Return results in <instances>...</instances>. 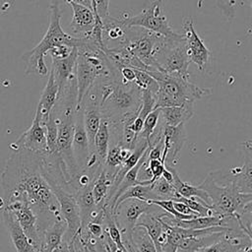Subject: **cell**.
Instances as JSON below:
<instances>
[{
	"mask_svg": "<svg viewBox=\"0 0 252 252\" xmlns=\"http://www.w3.org/2000/svg\"><path fill=\"white\" fill-rule=\"evenodd\" d=\"M61 10L59 7V0H52L50 3V16L48 29L41 38V40L31 50L25 52L22 60L25 62V73L37 74L45 76L48 74V69L44 61L45 54L51 49L67 45L70 47L79 48L84 43V37L73 36L63 31L60 25Z\"/></svg>",
	"mask_w": 252,
	"mask_h": 252,
	"instance_id": "cell-2",
	"label": "cell"
},
{
	"mask_svg": "<svg viewBox=\"0 0 252 252\" xmlns=\"http://www.w3.org/2000/svg\"><path fill=\"white\" fill-rule=\"evenodd\" d=\"M20 148L36 153L46 152L45 127L42 124L41 117L37 111H35L32 125L13 144H10V149L12 150Z\"/></svg>",
	"mask_w": 252,
	"mask_h": 252,
	"instance_id": "cell-9",
	"label": "cell"
},
{
	"mask_svg": "<svg viewBox=\"0 0 252 252\" xmlns=\"http://www.w3.org/2000/svg\"><path fill=\"white\" fill-rule=\"evenodd\" d=\"M94 182V181H93ZM93 182L81 187L76 192V199L79 207L80 212V219H81V227L80 229H84L87 223L91 220L93 215L98 210L95 207L94 199L92 192Z\"/></svg>",
	"mask_w": 252,
	"mask_h": 252,
	"instance_id": "cell-20",
	"label": "cell"
},
{
	"mask_svg": "<svg viewBox=\"0 0 252 252\" xmlns=\"http://www.w3.org/2000/svg\"><path fill=\"white\" fill-rule=\"evenodd\" d=\"M184 42L190 62H193L200 71H203L208 64L212 52L205 45L199 34L194 29V22L192 18H185L183 20Z\"/></svg>",
	"mask_w": 252,
	"mask_h": 252,
	"instance_id": "cell-8",
	"label": "cell"
},
{
	"mask_svg": "<svg viewBox=\"0 0 252 252\" xmlns=\"http://www.w3.org/2000/svg\"><path fill=\"white\" fill-rule=\"evenodd\" d=\"M251 247V237L236 229L226 230L217 241L199 249L196 252H238L241 249Z\"/></svg>",
	"mask_w": 252,
	"mask_h": 252,
	"instance_id": "cell-11",
	"label": "cell"
},
{
	"mask_svg": "<svg viewBox=\"0 0 252 252\" xmlns=\"http://www.w3.org/2000/svg\"><path fill=\"white\" fill-rule=\"evenodd\" d=\"M93 11L103 20L109 16V0H91Z\"/></svg>",
	"mask_w": 252,
	"mask_h": 252,
	"instance_id": "cell-32",
	"label": "cell"
},
{
	"mask_svg": "<svg viewBox=\"0 0 252 252\" xmlns=\"http://www.w3.org/2000/svg\"><path fill=\"white\" fill-rule=\"evenodd\" d=\"M52 252H69L68 241L62 239V241L57 245L56 248H54V250Z\"/></svg>",
	"mask_w": 252,
	"mask_h": 252,
	"instance_id": "cell-36",
	"label": "cell"
},
{
	"mask_svg": "<svg viewBox=\"0 0 252 252\" xmlns=\"http://www.w3.org/2000/svg\"><path fill=\"white\" fill-rule=\"evenodd\" d=\"M158 83L156 108L177 106L185 102H194L212 94L210 88H200L179 76L167 75L158 70L147 71Z\"/></svg>",
	"mask_w": 252,
	"mask_h": 252,
	"instance_id": "cell-4",
	"label": "cell"
},
{
	"mask_svg": "<svg viewBox=\"0 0 252 252\" xmlns=\"http://www.w3.org/2000/svg\"><path fill=\"white\" fill-rule=\"evenodd\" d=\"M205 0H198V7L201 8L202 7V4ZM227 3L230 5V6H233L235 4V0H227Z\"/></svg>",
	"mask_w": 252,
	"mask_h": 252,
	"instance_id": "cell-38",
	"label": "cell"
},
{
	"mask_svg": "<svg viewBox=\"0 0 252 252\" xmlns=\"http://www.w3.org/2000/svg\"><path fill=\"white\" fill-rule=\"evenodd\" d=\"M169 167H170V170L172 171V174H173V179H172L171 184L174 187L175 191L178 193V195H180L182 197H185V198L197 197V198L201 199L205 204H207L211 208L210 199H209L207 193L204 190H202L198 186H193L191 184H188V183L182 181L181 178L179 177V174L175 170V168H173V166H170V165H169Z\"/></svg>",
	"mask_w": 252,
	"mask_h": 252,
	"instance_id": "cell-23",
	"label": "cell"
},
{
	"mask_svg": "<svg viewBox=\"0 0 252 252\" xmlns=\"http://www.w3.org/2000/svg\"><path fill=\"white\" fill-rule=\"evenodd\" d=\"M198 187L207 193L211 208L218 215L241 216L251 213L252 193L239 192L227 171L218 169L210 172Z\"/></svg>",
	"mask_w": 252,
	"mask_h": 252,
	"instance_id": "cell-3",
	"label": "cell"
},
{
	"mask_svg": "<svg viewBox=\"0 0 252 252\" xmlns=\"http://www.w3.org/2000/svg\"><path fill=\"white\" fill-rule=\"evenodd\" d=\"M131 198H137V199L144 200V201L153 200L154 196H153V192H152V184H148V185L137 184V185H134V186H131V187L127 188L116 199L114 207H113V211L121 202H123L127 199H131ZM113 211H112V214H113Z\"/></svg>",
	"mask_w": 252,
	"mask_h": 252,
	"instance_id": "cell-25",
	"label": "cell"
},
{
	"mask_svg": "<svg viewBox=\"0 0 252 252\" xmlns=\"http://www.w3.org/2000/svg\"><path fill=\"white\" fill-rule=\"evenodd\" d=\"M159 115H160V109H159V107H158V108H155L154 110H152L144 119L143 127H142V130L139 133L138 137L146 139L148 141V144H149L152 134L154 133L155 129L157 128V126L158 124Z\"/></svg>",
	"mask_w": 252,
	"mask_h": 252,
	"instance_id": "cell-29",
	"label": "cell"
},
{
	"mask_svg": "<svg viewBox=\"0 0 252 252\" xmlns=\"http://www.w3.org/2000/svg\"><path fill=\"white\" fill-rule=\"evenodd\" d=\"M224 232L225 231L215 232V233L206 234V235L183 238L179 242L175 252H196L199 249L217 241Z\"/></svg>",
	"mask_w": 252,
	"mask_h": 252,
	"instance_id": "cell-24",
	"label": "cell"
},
{
	"mask_svg": "<svg viewBox=\"0 0 252 252\" xmlns=\"http://www.w3.org/2000/svg\"><path fill=\"white\" fill-rule=\"evenodd\" d=\"M73 154L76 162L80 168V171H84L87 168L88 160L90 158L89 141L86 133L83 110L80 107L76 109L75 121H74V132H73Z\"/></svg>",
	"mask_w": 252,
	"mask_h": 252,
	"instance_id": "cell-10",
	"label": "cell"
},
{
	"mask_svg": "<svg viewBox=\"0 0 252 252\" xmlns=\"http://www.w3.org/2000/svg\"><path fill=\"white\" fill-rule=\"evenodd\" d=\"M73 9V17L69 29L74 33L86 36L91 33L95 24V15L92 9L77 3H69Z\"/></svg>",
	"mask_w": 252,
	"mask_h": 252,
	"instance_id": "cell-16",
	"label": "cell"
},
{
	"mask_svg": "<svg viewBox=\"0 0 252 252\" xmlns=\"http://www.w3.org/2000/svg\"><path fill=\"white\" fill-rule=\"evenodd\" d=\"M2 219L4 225L8 230L11 242L17 252H36L31 241L21 228L16 218L10 211L3 209Z\"/></svg>",
	"mask_w": 252,
	"mask_h": 252,
	"instance_id": "cell-15",
	"label": "cell"
},
{
	"mask_svg": "<svg viewBox=\"0 0 252 252\" xmlns=\"http://www.w3.org/2000/svg\"><path fill=\"white\" fill-rule=\"evenodd\" d=\"M3 209L10 211L14 215L35 251L38 252L40 249V233L38 229L37 217L30 206L28 200L19 199L12 201L5 205Z\"/></svg>",
	"mask_w": 252,
	"mask_h": 252,
	"instance_id": "cell-7",
	"label": "cell"
},
{
	"mask_svg": "<svg viewBox=\"0 0 252 252\" xmlns=\"http://www.w3.org/2000/svg\"><path fill=\"white\" fill-rule=\"evenodd\" d=\"M190 60L187 54L184 38L171 39L158 59V71L189 79L188 66Z\"/></svg>",
	"mask_w": 252,
	"mask_h": 252,
	"instance_id": "cell-6",
	"label": "cell"
},
{
	"mask_svg": "<svg viewBox=\"0 0 252 252\" xmlns=\"http://www.w3.org/2000/svg\"><path fill=\"white\" fill-rule=\"evenodd\" d=\"M80 230H86L87 233L94 237V238H101L104 234V226L101 223L95 222V221H89L84 229Z\"/></svg>",
	"mask_w": 252,
	"mask_h": 252,
	"instance_id": "cell-33",
	"label": "cell"
},
{
	"mask_svg": "<svg viewBox=\"0 0 252 252\" xmlns=\"http://www.w3.org/2000/svg\"><path fill=\"white\" fill-rule=\"evenodd\" d=\"M112 181L113 175L110 174L104 167H102L100 172L95 176L93 182L92 192L96 209H101L105 204V200L107 198V194Z\"/></svg>",
	"mask_w": 252,
	"mask_h": 252,
	"instance_id": "cell-21",
	"label": "cell"
},
{
	"mask_svg": "<svg viewBox=\"0 0 252 252\" xmlns=\"http://www.w3.org/2000/svg\"><path fill=\"white\" fill-rule=\"evenodd\" d=\"M173 207H174V209H175L178 213H180V214H182V215H197V216H199L198 214H196L195 212H193L187 205H185V204L182 203V202L173 201Z\"/></svg>",
	"mask_w": 252,
	"mask_h": 252,
	"instance_id": "cell-35",
	"label": "cell"
},
{
	"mask_svg": "<svg viewBox=\"0 0 252 252\" xmlns=\"http://www.w3.org/2000/svg\"><path fill=\"white\" fill-rule=\"evenodd\" d=\"M46 136V152L49 154H58L57 151V122L54 113L50 112L48 119L44 123Z\"/></svg>",
	"mask_w": 252,
	"mask_h": 252,
	"instance_id": "cell-28",
	"label": "cell"
},
{
	"mask_svg": "<svg viewBox=\"0 0 252 252\" xmlns=\"http://www.w3.org/2000/svg\"><path fill=\"white\" fill-rule=\"evenodd\" d=\"M148 168L152 174L150 180V184H152L161 176L162 170L164 169V162L160 159H148Z\"/></svg>",
	"mask_w": 252,
	"mask_h": 252,
	"instance_id": "cell-31",
	"label": "cell"
},
{
	"mask_svg": "<svg viewBox=\"0 0 252 252\" xmlns=\"http://www.w3.org/2000/svg\"><path fill=\"white\" fill-rule=\"evenodd\" d=\"M119 73L121 76V80L124 83H133L135 79V73L134 69L128 66H122L119 69Z\"/></svg>",
	"mask_w": 252,
	"mask_h": 252,
	"instance_id": "cell-34",
	"label": "cell"
},
{
	"mask_svg": "<svg viewBox=\"0 0 252 252\" xmlns=\"http://www.w3.org/2000/svg\"><path fill=\"white\" fill-rule=\"evenodd\" d=\"M244 163L239 167L230 168L227 174L241 193H252V143L250 140L244 142Z\"/></svg>",
	"mask_w": 252,
	"mask_h": 252,
	"instance_id": "cell-13",
	"label": "cell"
},
{
	"mask_svg": "<svg viewBox=\"0 0 252 252\" xmlns=\"http://www.w3.org/2000/svg\"><path fill=\"white\" fill-rule=\"evenodd\" d=\"M133 69H134V73H135V79H134L133 83L141 91L148 90L156 94L158 88L157 81L152 76H150L146 71L135 69V68H133Z\"/></svg>",
	"mask_w": 252,
	"mask_h": 252,
	"instance_id": "cell-30",
	"label": "cell"
},
{
	"mask_svg": "<svg viewBox=\"0 0 252 252\" xmlns=\"http://www.w3.org/2000/svg\"><path fill=\"white\" fill-rule=\"evenodd\" d=\"M193 103L194 102H185L177 106L159 107V119L164 125L167 126H177L185 123L194 114Z\"/></svg>",
	"mask_w": 252,
	"mask_h": 252,
	"instance_id": "cell-19",
	"label": "cell"
},
{
	"mask_svg": "<svg viewBox=\"0 0 252 252\" xmlns=\"http://www.w3.org/2000/svg\"><path fill=\"white\" fill-rule=\"evenodd\" d=\"M132 242L137 252H157L154 241L142 226H135L133 228Z\"/></svg>",
	"mask_w": 252,
	"mask_h": 252,
	"instance_id": "cell-26",
	"label": "cell"
},
{
	"mask_svg": "<svg viewBox=\"0 0 252 252\" xmlns=\"http://www.w3.org/2000/svg\"><path fill=\"white\" fill-rule=\"evenodd\" d=\"M67 224L62 216L55 218L40 234V249L38 252H52L62 241Z\"/></svg>",
	"mask_w": 252,
	"mask_h": 252,
	"instance_id": "cell-17",
	"label": "cell"
},
{
	"mask_svg": "<svg viewBox=\"0 0 252 252\" xmlns=\"http://www.w3.org/2000/svg\"><path fill=\"white\" fill-rule=\"evenodd\" d=\"M125 27H139L146 31L160 34L167 38L183 39L184 34L175 32L163 12V6L160 0H155L149 4L143 11L135 16L118 19Z\"/></svg>",
	"mask_w": 252,
	"mask_h": 252,
	"instance_id": "cell-5",
	"label": "cell"
},
{
	"mask_svg": "<svg viewBox=\"0 0 252 252\" xmlns=\"http://www.w3.org/2000/svg\"><path fill=\"white\" fill-rule=\"evenodd\" d=\"M160 132L163 140V148L167 149L164 163L172 166L176 163L177 156L186 141L184 123L177 126H167L162 123L160 125Z\"/></svg>",
	"mask_w": 252,
	"mask_h": 252,
	"instance_id": "cell-12",
	"label": "cell"
},
{
	"mask_svg": "<svg viewBox=\"0 0 252 252\" xmlns=\"http://www.w3.org/2000/svg\"><path fill=\"white\" fill-rule=\"evenodd\" d=\"M78 56V49L76 47H73L70 54L61 59H52V66H51V72L54 76V79L58 85L59 93L62 92V90L65 88L67 83L76 77V61Z\"/></svg>",
	"mask_w": 252,
	"mask_h": 252,
	"instance_id": "cell-14",
	"label": "cell"
},
{
	"mask_svg": "<svg viewBox=\"0 0 252 252\" xmlns=\"http://www.w3.org/2000/svg\"><path fill=\"white\" fill-rule=\"evenodd\" d=\"M109 139H110L109 123L105 118L101 117L98 129L94 136V154L96 155L97 160L102 165L104 164V160L109 149Z\"/></svg>",
	"mask_w": 252,
	"mask_h": 252,
	"instance_id": "cell-22",
	"label": "cell"
},
{
	"mask_svg": "<svg viewBox=\"0 0 252 252\" xmlns=\"http://www.w3.org/2000/svg\"><path fill=\"white\" fill-rule=\"evenodd\" d=\"M153 200H174L178 193L175 191L171 183L167 182L161 176L152 183Z\"/></svg>",
	"mask_w": 252,
	"mask_h": 252,
	"instance_id": "cell-27",
	"label": "cell"
},
{
	"mask_svg": "<svg viewBox=\"0 0 252 252\" xmlns=\"http://www.w3.org/2000/svg\"><path fill=\"white\" fill-rule=\"evenodd\" d=\"M67 3H77V4H81V5H84L90 9L93 10L92 8V3H91V0H65Z\"/></svg>",
	"mask_w": 252,
	"mask_h": 252,
	"instance_id": "cell-37",
	"label": "cell"
},
{
	"mask_svg": "<svg viewBox=\"0 0 252 252\" xmlns=\"http://www.w3.org/2000/svg\"><path fill=\"white\" fill-rule=\"evenodd\" d=\"M58 93H59V88L58 85L54 79V76L51 71L48 72V80L47 83L41 93L39 101L36 106V110L40 117H41V122L44 125L46 120L49 117V114L51 110L53 109L57 98H58Z\"/></svg>",
	"mask_w": 252,
	"mask_h": 252,
	"instance_id": "cell-18",
	"label": "cell"
},
{
	"mask_svg": "<svg viewBox=\"0 0 252 252\" xmlns=\"http://www.w3.org/2000/svg\"><path fill=\"white\" fill-rule=\"evenodd\" d=\"M1 173L3 208L8 203L28 200L37 217L39 233L57 217L59 205L41 172L42 153L24 148L13 150Z\"/></svg>",
	"mask_w": 252,
	"mask_h": 252,
	"instance_id": "cell-1",
	"label": "cell"
}]
</instances>
